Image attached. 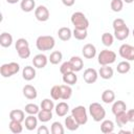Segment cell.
I'll use <instances>...</instances> for the list:
<instances>
[{"label": "cell", "mask_w": 134, "mask_h": 134, "mask_svg": "<svg viewBox=\"0 0 134 134\" xmlns=\"http://www.w3.org/2000/svg\"><path fill=\"white\" fill-rule=\"evenodd\" d=\"M55 45V40L52 36H40L37 38L36 46L40 51L51 50Z\"/></svg>", "instance_id": "6da1fadb"}, {"label": "cell", "mask_w": 134, "mask_h": 134, "mask_svg": "<svg viewBox=\"0 0 134 134\" xmlns=\"http://www.w3.org/2000/svg\"><path fill=\"white\" fill-rule=\"evenodd\" d=\"M89 114L91 115L94 121L98 122V121L104 120V118L106 117V110L100 104L92 103L89 106Z\"/></svg>", "instance_id": "7a4b0ae2"}, {"label": "cell", "mask_w": 134, "mask_h": 134, "mask_svg": "<svg viewBox=\"0 0 134 134\" xmlns=\"http://www.w3.org/2000/svg\"><path fill=\"white\" fill-rule=\"evenodd\" d=\"M115 60H116V53L109 49L102 50L97 55V62L102 66L113 64L115 62Z\"/></svg>", "instance_id": "3957f363"}, {"label": "cell", "mask_w": 134, "mask_h": 134, "mask_svg": "<svg viewBox=\"0 0 134 134\" xmlns=\"http://www.w3.org/2000/svg\"><path fill=\"white\" fill-rule=\"evenodd\" d=\"M71 23L74 25V28H85L88 29L89 21L82 12H75L71 16Z\"/></svg>", "instance_id": "277c9868"}, {"label": "cell", "mask_w": 134, "mask_h": 134, "mask_svg": "<svg viewBox=\"0 0 134 134\" xmlns=\"http://www.w3.org/2000/svg\"><path fill=\"white\" fill-rule=\"evenodd\" d=\"M20 70V65L16 62H10L1 65L0 67V73L3 77H10L14 74L18 73Z\"/></svg>", "instance_id": "5b68a950"}, {"label": "cell", "mask_w": 134, "mask_h": 134, "mask_svg": "<svg viewBox=\"0 0 134 134\" xmlns=\"http://www.w3.org/2000/svg\"><path fill=\"white\" fill-rule=\"evenodd\" d=\"M71 115L79 122L80 126L85 125L88 121V114L84 106H76L71 110Z\"/></svg>", "instance_id": "8992f818"}, {"label": "cell", "mask_w": 134, "mask_h": 134, "mask_svg": "<svg viewBox=\"0 0 134 134\" xmlns=\"http://www.w3.org/2000/svg\"><path fill=\"white\" fill-rule=\"evenodd\" d=\"M119 55L126 61H134V46L130 44H122L118 49Z\"/></svg>", "instance_id": "52a82bcc"}, {"label": "cell", "mask_w": 134, "mask_h": 134, "mask_svg": "<svg viewBox=\"0 0 134 134\" xmlns=\"http://www.w3.org/2000/svg\"><path fill=\"white\" fill-rule=\"evenodd\" d=\"M49 10L45 5H39L35 9V17L40 22H45L49 19Z\"/></svg>", "instance_id": "ba28073f"}, {"label": "cell", "mask_w": 134, "mask_h": 134, "mask_svg": "<svg viewBox=\"0 0 134 134\" xmlns=\"http://www.w3.org/2000/svg\"><path fill=\"white\" fill-rule=\"evenodd\" d=\"M98 77V72L94 69V68H87L84 71L83 74V79L87 84H93L97 81Z\"/></svg>", "instance_id": "9c48e42d"}, {"label": "cell", "mask_w": 134, "mask_h": 134, "mask_svg": "<svg viewBox=\"0 0 134 134\" xmlns=\"http://www.w3.org/2000/svg\"><path fill=\"white\" fill-rule=\"evenodd\" d=\"M48 58L43 54V53H39V54H36L32 59V64H34V67L36 68H39V69H42L44 68L47 63H48Z\"/></svg>", "instance_id": "30bf717a"}, {"label": "cell", "mask_w": 134, "mask_h": 134, "mask_svg": "<svg viewBox=\"0 0 134 134\" xmlns=\"http://www.w3.org/2000/svg\"><path fill=\"white\" fill-rule=\"evenodd\" d=\"M82 53L84 55V58L86 59H93L95 55H96V48L93 44H86L84 45L83 49H82Z\"/></svg>", "instance_id": "8fae6325"}, {"label": "cell", "mask_w": 134, "mask_h": 134, "mask_svg": "<svg viewBox=\"0 0 134 134\" xmlns=\"http://www.w3.org/2000/svg\"><path fill=\"white\" fill-rule=\"evenodd\" d=\"M130 35V29L129 27L126 25L121 28H118V29H114V38L117 39L118 41H124L126 40Z\"/></svg>", "instance_id": "7c38bea8"}, {"label": "cell", "mask_w": 134, "mask_h": 134, "mask_svg": "<svg viewBox=\"0 0 134 134\" xmlns=\"http://www.w3.org/2000/svg\"><path fill=\"white\" fill-rule=\"evenodd\" d=\"M23 95L27 98V99H35L37 96H38V92H37V89L31 86V85H25L23 87Z\"/></svg>", "instance_id": "4fadbf2b"}, {"label": "cell", "mask_w": 134, "mask_h": 134, "mask_svg": "<svg viewBox=\"0 0 134 134\" xmlns=\"http://www.w3.org/2000/svg\"><path fill=\"white\" fill-rule=\"evenodd\" d=\"M113 73H114V71H113L112 67H110L109 65L102 66L98 70V75L104 80H110L113 76Z\"/></svg>", "instance_id": "5bb4252c"}, {"label": "cell", "mask_w": 134, "mask_h": 134, "mask_svg": "<svg viewBox=\"0 0 134 134\" xmlns=\"http://www.w3.org/2000/svg\"><path fill=\"white\" fill-rule=\"evenodd\" d=\"M36 67L32 66H25L22 70V76L25 81H31L36 77Z\"/></svg>", "instance_id": "9a60e30c"}, {"label": "cell", "mask_w": 134, "mask_h": 134, "mask_svg": "<svg viewBox=\"0 0 134 134\" xmlns=\"http://www.w3.org/2000/svg\"><path fill=\"white\" fill-rule=\"evenodd\" d=\"M54 110H55V114H57L58 116L63 117V116H65V115L68 113V111H69V106H68V104L65 103V102H60L58 105H55Z\"/></svg>", "instance_id": "2e32d148"}, {"label": "cell", "mask_w": 134, "mask_h": 134, "mask_svg": "<svg viewBox=\"0 0 134 134\" xmlns=\"http://www.w3.org/2000/svg\"><path fill=\"white\" fill-rule=\"evenodd\" d=\"M38 117H36L35 115H31L29 114L27 117H25V128L28 130V131H34L37 126H38Z\"/></svg>", "instance_id": "e0dca14e"}, {"label": "cell", "mask_w": 134, "mask_h": 134, "mask_svg": "<svg viewBox=\"0 0 134 134\" xmlns=\"http://www.w3.org/2000/svg\"><path fill=\"white\" fill-rule=\"evenodd\" d=\"M9 119L10 120H17V121H24L25 120V113L23 110L20 109H14L9 112Z\"/></svg>", "instance_id": "ac0fdd59"}, {"label": "cell", "mask_w": 134, "mask_h": 134, "mask_svg": "<svg viewBox=\"0 0 134 134\" xmlns=\"http://www.w3.org/2000/svg\"><path fill=\"white\" fill-rule=\"evenodd\" d=\"M100 131L104 134H110L114 131V122L110 119H104L100 124Z\"/></svg>", "instance_id": "d6986e66"}, {"label": "cell", "mask_w": 134, "mask_h": 134, "mask_svg": "<svg viewBox=\"0 0 134 134\" xmlns=\"http://www.w3.org/2000/svg\"><path fill=\"white\" fill-rule=\"evenodd\" d=\"M20 7L25 13H30L36 9V1L35 0H21Z\"/></svg>", "instance_id": "ffe728a7"}, {"label": "cell", "mask_w": 134, "mask_h": 134, "mask_svg": "<svg viewBox=\"0 0 134 134\" xmlns=\"http://www.w3.org/2000/svg\"><path fill=\"white\" fill-rule=\"evenodd\" d=\"M58 37L62 41H68L72 37V30L69 27H61L58 30Z\"/></svg>", "instance_id": "44dd1931"}, {"label": "cell", "mask_w": 134, "mask_h": 134, "mask_svg": "<svg viewBox=\"0 0 134 134\" xmlns=\"http://www.w3.org/2000/svg\"><path fill=\"white\" fill-rule=\"evenodd\" d=\"M72 68H73V71L74 72H77V71H81L84 67V62L83 60L80 58V57H71V59L69 60Z\"/></svg>", "instance_id": "7402d4cb"}, {"label": "cell", "mask_w": 134, "mask_h": 134, "mask_svg": "<svg viewBox=\"0 0 134 134\" xmlns=\"http://www.w3.org/2000/svg\"><path fill=\"white\" fill-rule=\"evenodd\" d=\"M126 109H127V105L124 100H115L112 105V113L114 115L121 113V112H125Z\"/></svg>", "instance_id": "603a6c76"}, {"label": "cell", "mask_w": 134, "mask_h": 134, "mask_svg": "<svg viewBox=\"0 0 134 134\" xmlns=\"http://www.w3.org/2000/svg\"><path fill=\"white\" fill-rule=\"evenodd\" d=\"M102 100L105 104H111L115 100V93L113 90L111 89H106L103 93H102Z\"/></svg>", "instance_id": "cb8c5ba5"}, {"label": "cell", "mask_w": 134, "mask_h": 134, "mask_svg": "<svg viewBox=\"0 0 134 134\" xmlns=\"http://www.w3.org/2000/svg\"><path fill=\"white\" fill-rule=\"evenodd\" d=\"M65 127H66L69 131H75V130L79 129L80 125H79V122L74 119V117H73L72 115H69V116H67V117L65 118Z\"/></svg>", "instance_id": "d4e9b609"}, {"label": "cell", "mask_w": 134, "mask_h": 134, "mask_svg": "<svg viewBox=\"0 0 134 134\" xmlns=\"http://www.w3.org/2000/svg\"><path fill=\"white\" fill-rule=\"evenodd\" d=\"M62 80H63V82H64L65 84L72 86V85L76 84V82H77V75L75 74L74 71H72V72H68V73L63 74Z\"/></svg>", "instance_id": "484cf974"}, {"label": "cell", "mask_w": 134, "mask_h": 134, "mask_svg": "<svg viewBox=\"0 0 134 134\" xmlns=\"http://www.w3.org/2000/svg\"><path fill=\"white\" fill-rule=\"evenodd\" d=\"M13 44V36L8 32H2L0 35V45L2 47H9Z\"/></svg>", "instance_id": "4316f807"}, {"label": "cell", "mask_w": 134, "mask_h": 134, "mask_svg": "<svg viewBox=\"0 0 134 134\" xmlns=\"http://www.w3.org/2000/svg\"><path fill=\"white\" fill-rule=\"evenodd\" d=\"M115 122L118 127H124L126 126L128 122H129V119H128V115H127V112H121V113H118L115 115Z\"/></svg>", "instance_id": "83f0119b"}, {"label": "cell", "mask_w": 134, "mask_h": 134, "mask_svg": "<svg viewBox=\"0 0 134 134\" xmlns=\"http://www.w3.org/2000/svg\"><path fill=\"white\" fill-rule=\"evenodd\" d=\"M61 86V93H62V96H61V99L63 100H67L71 97L72 95V89L70 87V85H60Z\"/></svg>", "instance_id": "f1b7e54d"}, {"label": "cell", "mask_w": 134, "mask_h": 134, "mask_svg": "<svg viewBox=\"0 0 134 134\" xmlns=\"http://www.w3.org/2000/svg\"><path fill=\"white\" fill-rule=\"evenodd\" d=\"M51 118H52V112H51V111L41 109V110L39 111V113H38V119H39L41 122H47V121H49Z\"/></svg>", "instance_id": "f546056e"}, {"label": "cell", "mask_w": 134, "mask_h": 134, "mask_svg": "<svg viewBox=\"0 0 134 134\" xmlns=\"http://www.w3.org/2000/svg\"><path fill=\"white\" fill-rule=\"evenodd\" d=\"M130 69H131V65H130V63L128 61H121V62H119L117 64V67H116L117 72L120 73V74L128 73L130 71Z\"/></svg>", "instance_id": "4dcf8cb0"}, {"label": "cell", "mask_w": 134, "mask_h": 134, "mask_svg": "<svg viewBox=\"0 0 134 134\" xmlns=\"http://www.w3.org/2000/svg\"><path fill=\"white\" fill-rule=\"evenodd\" d=\"M9 130L14 133V134H19L23 131V126L21 121H17V120H10L9 121Z\"/></svg>", "instance_id": "1f68e13d"}, {"label": "cell", "mask_w": 134, "mask_h": 134, "mask_svg": "<svg viewBox=\"0 0 134 134\" xmlns=\"http://www.w3.org/2000/svg\"><path fill=\"white\" fill-rule=\"evenodd\" d=\"M72 36L76 39V40H85L88 36V32H87V29L85 28H74L72 30Z\"/></svg>", "instance_id": "d6a6232c"}, {"label": "cell", "mask_w": 134, "mask_h": 134, "mask_svg": "<svg viewBox=\"0 0 134 134\" xmlns=\"http://www.w3.org/2000/svg\"><path fill=\"white\" fill-rule=\"evenodd\" d=\"M62 59H63V54H62V52L59 51V50H54V51H52V52L50 53L49 58H48L49 62H50L51 64H53V65L59 64V63L62 61Z\"/></svg>", "instance_id": "836d02e7"}, {"label": "cell", "mask_w": 134, "mask_h": 134, "mask_svg": "<svg viewBox=\"0 0 134 134\" xmlns=\"http://www.w3.org/2000/svg\"><path fill=\"white\" fill-rule=\"evenodd\" d=\"M50 96H51V98L54 99V100L61 99V96H62V93H61V86H59V85L52 86L51 89H50Z\"/></svg>", "instance_id": "e575fe53"}, {"label": "cell", "mask_w": 134, "mask_h": 134, "mask_svg": "<svg viewBox=\"0 0 134 134\" xmlns=\"http://www.w3.org/2000/svg\"><path fill=\"white\" fill-rule=\"evenodd\" d=\"M113 41H114V36L109 34V32H104L102 35V42L105 46L109 47L113 44Z\"/></svg>", "instance_id": "d590c367"}, {"label": "cell", "mask_w": 134, "mask_h": 134, "mask_svg": "<svg viewBox=\"0 0 134 134\" xmlns=\"http://www.w3.org/2000/svg\"><path fill=\"white\" fill-rule=\"evenodd\" d=\"M50 132H51L52 134H64L65 130H64V127L62 126L61 122L54 121V122H52V125H51Z\"/></svg>", "instance_id": "8d00e7d4"}, {"label": "cell", "mask_w": 134, "mask_h": 134, "mask_svg": "<svg viewBox=\"0 0 134 134\" xmlns=\"http://www.w3.org/2000/svg\"><path fill=\"white\" fill-rule=\"evenodd\" d=\"M24 111H25L27 114H31V115H35V114H38V113H39V111H40V108H39V106H38V105L30 103V104H27V105L25 106V108H24Z\"/></svg>", "instance_id": "74e56055"}, {"label": "cell", "mask_w": 134, "mask_h": 134, "mask_svg": "<svg viewBox=\"0 0 134 134\" xmlns=\"http://www.w3.org/2000/svg\"><path fill=\"white\" fill-rule=\"evenodd\" d=\"M41 109H44V110H48V111H52L54 109V104L51 99L49 98H44L42 102H41V105H40Z\"/></svg>", "instance_id": "f35d334b"}, {"label": "cell", "mask_w": 134, "mask_h": 134, "mask_svg": "<svg viewBox=\"0 0 134 134\" xmlns=\"http://www.w3.org/2000/svg\"><path fill=\"white\" fill-rule=\"evenodd\" d=\"M110 6H111V9L113 12L118 13L124 7V1L122 0H112L111 3H110Z\"/></svg>", "instance_id": "ab89813d"}, {"label": "cell", "mask_w": 134, "mask_h": 134, "mask_svg": "<svg viewBox=\"0 0 134 134\" xmlns=\"http://www.w3.org/2000/svg\"><path fill=\"white\" fill-rule=\"evenodd\" d=\"M15 47H16V50H19V49H22V48H25V47H29V43L27 42L26 39L20 38V39H18L16 41Z\"/></svg>", "instance_id": "60d3db41"}, {"label": "cell", "mask_w": 134, "mask_h": 134, "mask_svg": "<svg viewBox=\"0 0 134 134\" xmlns=\"http://www.w3.org/2000/svg\"><path fill=\"white\" fill-rule=\"evenodd\" d=\"M72 71H73V68H72V66H71L69 61L64 62L60 67V72L62 74H65V73H68V72H72Z\"/></svg>", "instance_id": "b9f144b4"}, {"label": "cell", "mask_w": 134, "mask_h": 134, "mask_svg": "<svg viewBox=\"0 0 134 134\" xmlns=\"http://www.w3.org/2000/svg\"><path fill=\"white\" fill-rule=\"evenodd\" d=\"M17 52H18V55L21 59H28L30 57V49H29V47H25V48L19 49V50H17Z\"/></svg>", "instance_id": "7bdbcfd3"}, {"label": "cell", "mask_w": 134, "mask_h": 134, "mask_svg": "<svg viewBox=\"0 0 134 134\" xmlns=\"http://www.w3.org/2000/svg\"><path fill=\"white\" fill-rule=\"evenodd\" d=\"M112 25H113V29H118V28H121V27L126 26V22L121 18H116V19H114Z\"/></svg>", "instance_id": "ee69618b"}, {"label": "cell", "mask_w": 134, "mask_h": 134, "mask_svg": "<svg viewBox=\"0 0 134 134\" xmlns=\"http://www.w3.org/2000/svg\"><path fill=\"white\" fill-rule=\"evenodd\" d=\"M37 132H38V134H48L49 133V130H48V128L46 126H40L38 128Z\"/></svg>", "instance_id": "f6af8a7d"}, {"label": "cell", "mask_w": 134, "mask_h": 134, "mask_svg": "<svg viewBox=\"0 0 134 134\" xmlns=\"http://www.w3.org/2000/svg\"><path fill=\"white\" fill-rule=\"evenodd\" d=\"M127 115H128L129 122H134V109H130L127 112Z\"/></svg>", "instance_id": "bcb514c9"}, {"label": "cell", "mask_w": 134, "mask_h": 134, "mask_svg": "<svg viewBox=\"0 0 134 134\" xmlns=\"http://www.w3.org/2000/svg\"><path fill=\"white\" fill-rule=\"evenodd\" d=\"M75 0H62V3L65 5V6H72L74 4Z\"/></svg>", "instance_id": "7dc6e473"}, {"label": "cell", "mask_w": 134, "mask_h": 134, "mask_svg": "<svg viewBox=\"0 0 134 134\" xmlns=\"http://www.w3.org/2000/svg\"><path fill=\"white\" fill-rule=\"evenodd\" d=\"M20 0H6V2L7 3H9V4H15V3H17V2H19Z\"/></svg>", "instance_id": "c3c4849f"}, {"label": "cell", "mask_w": 134, "mask_h": 134, "mask_svg": "<svg viewBox=\"0 0 134 134\" xmlns=\"http://www.w3.org/2000/svg\"><path fill=\"white\" fill-rule=\"evenodd\" d=\"M119 133H124V134H130L131 131H126V130H120Z\"/></svg>", "instance_id": "681fc988"}, {"label": "cell", "mask_w": 134, "mask_h": 134, "mask_svg": "<svg viewBox=\"0 0 134 134\" xmlns=\"http://www.w3.org/2000/svg\"><path fill=\"white\" fill-rule=\"evenodd\" d=\"M124 2H126V3H128V4H130V3H132L134 0H122Z\"/></svg>", "instance_id": "f907efd6"}, {"label": "cell", "mask_w": 134, "mask_h": 134, "mask_svg": "<svg viewBox=\"0 0 134 134\" xmlns=\"http://www.w3.org/2000/svg\"><path fill=\"white\" fill-rule=\"evenodd\" d=\"M132 35H133V37H134V28H133V31H132Z\"/></svg>", "instance_id": "816d5d0a"}, {"label": "cell", "mask_w": 134, "mask_h": 134, "mask_svg": "<svg viewBox=\"0 0 134 134\" xmlns=\"http://www.w3.org/2000/svg\"><path fill=\"white\" fill-rule=\"evenodd\" d=\"M132 133L134 134V127H133V130H132Z\"/></svg>", "instance_id": "f5cc1de1"}]
</instances>
